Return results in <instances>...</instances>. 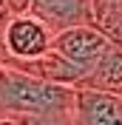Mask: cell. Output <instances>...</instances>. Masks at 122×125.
I'll return each instance as SVG.
<instances>
[{
	"mask_svg": "<svg viewBox=\"0 0 122 125\" xmlns=\"http://www.w3.org/2000/svg\"><path fill=\"white\" fill-rule=\"evenodd\" d=\"M0 105H3V117L68 111L74 105V88L54 85L26 71L0 65Z\"/></svg>",
	"mask_w": 122,
	"mask_h": 125,
	"instance_id": "obj_1",
	"label": "cell"
},
{
	"mask_svg": "<svg viewBox=\"0 0 122 125\" xmlns=\"http://www.w3.org/2000/svg\"><path fill=\"white\" fill-rule=\"evenodd\" d=\"M54 31L34 14H11L0 37V60H31L51 48Z\"/></svg>",
	"mask_w": 122,
	"mask_h": 125,
	"instance_id": "obj_2",
	"label": "cell"
},
{
	"mask_svg": "<svg viewBox=\"0 0 122 125\" xmlns=\"http://www.w3.org/2000/svg\"><path fill=\"white\" fill-rule=\"evenodd\" d=\"M108 46H111V37L105 31H99L94 23L68 26V29L54 31V37H51V48L57 54H62L71 65H77L82 71V80L94 68V62L102 57V51Z\"/></svg>",
	"mask_w": 122,
	"mask_h": 125,
	"instance_id": "obj_3",
	"label": "cell"
},
{
	"mask_svg": "<svg viewBox=\"0 0 122 125\" xmlns=\"http://www.w3.org/2000/svg\"><path fill=\"white\" fill-rule=\"evenodd\" d=\"M74 125H122V94L74 88Z\"/></svg>",
	"mask_w": 122,
	"mask_h": 125,
	"instance_id": "obj_4",
	"label": "cell"
},
{
	"mask_svg": "<svg viewBox=\"0 0 122 125\" xmlns=\"http://www.w3.org/2000/svg\"><path fill=\"white\" fill-rule=\"evenodd\" d=\"M0 65H9V68L26 71L31 77H40L46 83H54V85H71L77 88L82 83V71L71 65L62 54H57L54 48L43 51L40 57H31V60H0Z\"/></svg>",
	"mask_w": 122,
	"mask_h": 125,
	"instance_id": "obj_5",
	"label": "cell"
},
{
	"mask_svg": "<svg viewBox=\"0 0 122 125\" xmlns=\"http://www.w3.org/2000/svg\"><path fill=\"white\" fill-rule=\"evenodd\" d=\"M29 14L48 23L51 31H60L68 26L91 23V0H31Z\"/></svg>",
	"mask_w": 122,
	"mask_h": 125,
	"instance_id": "obj_6",
	"label": "cell"
},
{
	"mask_svg": "<svg viewBox=\"0 0 122 125\" xmlns=\"http://www.w3.org/2000/svg\"><path fill=\"white\" fill-rule=\"evenodd\" d=\"M77 88H91V91H108L122 94V46L111 40V46L102 51L94 68L85 74V80Z\"/></svg>",
	"mask_w": 122,
	"mask_h": 125,
	"instance_id": "obj_7",
	"label": "cell"
},
{
	"mask_svg": "<svg viewBox=\"0 0 122 125\" xmlns=\"http://www.w3.org/2000/svg\"><path fill=\"white\" fill-rule=\"evenodd\" d=\"M17 125H74V117L68 111H51V114H20L14 117Z\"/></svg>",
	"mask_w": 122,
	"mask_h": 125,
	"instance_id": "obj_8",
	"label": "cell"
},
{
	"mask_svg": "<svg viewBox=\"0 0 122 125\" xmlns=\"http://www.w3.org/2000/svg\"><path fill=\"white\" fill-rule=\"evenodd\" d=\"M6 6L11 9V14H29L31 0H6Z\"/></svg>",
	"mask_w": 122,
	"mask_h": 125,
	"instance_id": "obj_9",
	"label": "cell"
},
{
	"mask_svg": "<svg viewBox=\"0 0 122 125\" xmlns=\"http://www.w3.org/2000/svg\"><path fill=\"white\" fill-rule=\"evenodd\" d=\"M9 20H11V9L6 6V0H0V37H3V29Z\"/></svg>",
	"mask_w": 122,
	"mask_h": 125,
	"instance_id": "obj_10",
	"label": "cell"
},
{
	"mask_svg": "<svg viewBox=\"0 0 122 125\" xmlns=\"http://www.w3.org/2000/svg\"><path fill=\"white\" fill-rule=\"evenodd\" d=\"M0 125H17L14 117H0Z\"/></svg>",
	"mask_w": 122,
	"mask_h": 125,
	"instance_id": "obj_11",
	"label": "cell"
}]
</instances>
